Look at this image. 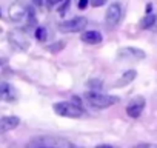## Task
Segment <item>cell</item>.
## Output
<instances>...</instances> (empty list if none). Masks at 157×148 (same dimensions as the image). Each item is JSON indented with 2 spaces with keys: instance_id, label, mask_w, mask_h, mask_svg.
Listing matches in <instances>:
<instances>
[{
  "instance_id": "6da1fadb",
  "label": "cell",
  "mask_w": 157,
  "mask_h": 148,
  "mask_svg": "<svg viewBox=\"0 0 157 148\" xmlns=\"http://www.w3.org/2000/svg\"><path fill=\"white\" fill-rule=\"evenodd\" d=\"M85 100L88 102L90 107L97 108V110H103V108H109V107L119 103L120 102V97L102 94L100 91H90L88 94H85Z\"/></svg>"
},
{
  "instance_id": "7a4b0ae2",
  "label": "cell",
  "mask_w": 157,
  "mask_h": 148,
  "mask_svg": "<svg viewBox=\"0 0 157 148\" xmlns=\"http://www.w3.org/2000/svg\"><path fill=\"white\" fill-rule=\"evenodd\" d=\"M54 111L59 116L63 117H69V119H77L83 116V108L82 105L75 103L74 100H68V102H57L54 103Z\"/></svg>"
},
{
  "instance_id": "3957f363",
  "label": "cell",
  "mask_w": 157,
  "mask_h": 148,
  "mask_svg": "<svg viewBox=\"0 0 157 148\" xmlns=\"http://www.w3.org/2000/svg\"><path fill=\"white\" fill-rule=\"evenodd\" d=\"M86 23H88L86 17L78 16V17H74V19H69V20L59 23V31L60 33H80V31H83Z\"/></svg>"
},
{
  "instance_id": "277c9868",
  "label": "cell",
  "mask_w": 157,
  "mask_h": 148,
  "mask_svg": "<svg viewBox=\"0 0 157 148\" xmlns=\"http://www.w3.org/2000/svg\"><path fill=\"white\" fill-rule=\"evenodd\" d=\"M122 19V6L120 3H111L108 6V11L105 14V20H106V25H109L111 28H114Z\"/></svg>"
},
{
  "instance_id": "5b68a950",
  "label": "cell",
  "mask_w": 157,
  "mask_h": 148,
  "mask_svg": "<svg viewBox=\"0 0 157 148\" xmlns=\"http://www.w3.org/2000/svg\"><path fill=\"white\" fill-rule=\"evenodd\" d=\"M145 105H146L145 97L137 96V97H134V99L128 103V107H126V114H128L129 117H132V119H137V117L142 114V111L145 110Z\"/></svg>"
},
{
  "instance_id": "8992f818",
  "label": "cell",
  "mask_w": 157,
  "mask_h": 148,
  "mask_svg": "<svg viewBox=\"0 0 157 148\" xmlns=\"http://www.w3.org/2000/svg\"><path fill=\"white\" fill-rule=\"evenodd\" d=\"M17 99V91L11 84L2 82L0 84V100L3 102H14Z\"/></svg>"
},
{
  "instance_id": "52a82bcc",
  "label": "cell",
  "mask_w": 157,
  "mask_h": 148,
  "mask_svg": "<svg viewBox=\"0 0 157 148\" xmlns=\"http://www.w3.org/2000/svg\"><path fill=\"white\" fill-rule=\"evenodd\" d=\"M145 53L139 48H122L119 53L120 59H126V60H142L145 59Z\"/></svg>"
},
{
  "instance_id": "ba28073f",
  "label": "cell",
  "mask_w": 157,
  "mask_h": 148,
  "mask_svg": "<svg viewBox=\"0 0 157 148\" xmlns=\"http://www.w3.org/2000/svg\"><path fill=\"white\" fill-rule=\"evenodd\" d=\"M20 123V119L17 116H5L0 119V134L3 133H8L14 128H17Z\"/></svg>"
},
{
  "instance_id": "9c48e42d",
  "label": "cell",
  "mask_w": 157,
  "mask_h": 148,
  "mask_svg": "<svg viewBox=\"0 0 157 148\" xmlns=\"http://www.w3.org/2000/svg\"><path fill=\"white\" fill-rule=\"evenodd\" d=\"M80 39H82V42H85V43H88V45H99V43L103 40L102 33H99V31H96V29L82 33V37H80Z\"/></svg>"
},
{
  "instance_id": "30bf717a",
  "label": "cell",
  "mask_w": 157,
  "mask_h": 148,
  "mask_svg": "<svg viewBox=\"0 0 157 148\" xmlns=\"http://www.w3.org/2000/svg\"><path fill=\"white\" fill-rule=\"evenodd\" d=\"M136 77H137V71H136V69H128L126 72H123V74H122V77L116 82V87H119V88L126 87V85H129Z\"/></svg>"
},
{
  "instance_id": "8fae6325",
  "label": "cell",
  "mask_w": 157,
  "mask_h": 148,
  "mask_svg": "<svg viewBox=\"0 0 157 148\" xmlns=\"http://www.w3.org/2000/svg\"><path fill=\"white\" fill-rule=\"evenodd\" d=\"M10 16H11L13 20L20 22L25 16H28V10H25L22 5H13L11 10H10Z\"/></svg>"
},
{
  "instance_id": "7c38bea8",
  "label": "cell",
  "mask_w": 157,
  "mask_h": 148,
  "mask_svg": "<svg viewBox=\"0 0 157 148\" xmlns=\"http://www.w3.org/2000/svg\"><path fill=\"white\" fill-rule=\"evenodd\" d=\"M155 19H157V16L155 14H146L143 19H142V22H140V28L142 29H151V28H154V25H155Z\"/></svg>"
},
{
  "instance_id": "4fadbf2b",
  "label": "cell",
  "mask_w": 157,
  "mask_h": 148,
  "mask_svg": "<svg viewBox=\"0 0 157 148\" xmlns=\"http://www.w3.org/2000/svg\"><path fill=\"white\" fill-rule=\"evenodd\" d=\"M46 37H48V31H46V28L39 26V28L36 29V39H37V40H40V42H45V40H46Z\"/></svg>"
},
{
  "instance_id": "5bb4252c",
  "label": "cell",
  "mask_w": 157,
  "mask_h": 148,
  "mask_svg": "<svg viewBox=\"0 0 157 148\" xmlns=\"http://www.w3.org/2000/svg\"><path fill=\"white\" fill-rule=\"evenodd\" d=\"M65 45H66V43H65L63 40H60V42H54L52 45L48 46V49H49L51 53H60V51L65 48Z\"/></svg>"
},
{
  "instance_id": "9a60e30c",
  "label": "cell",
  "mask_w": 157,
  "mask_h": 148,
  "mask_svg": "<svg viewBox=\"0 0 157 148\" xmlns=\"http://www.w3.org/2000/svg\"><path fill=\"white\" fill-rule=\"evenodd\" d=\"M88 87L93 90V91H99L100 88H102V80H99V79H93V80H90L88 82Z\"/></svg>"
},
{
  "instance_id": "2e32d148",
  "label": "cell",
  "mask_w": 157,
  "mask_h": 148,
  "mask_svg": "<svg viewBox=\"0 0 157 148\" xmlns=\"http://www.w3.org/2000/svg\"><path fill=\"white\" fill-rule=\"evenodd\" d=\"M106 2H108V0H90V3H91L94 8H100V6H103Z\"/></svg>"
},
{
  "instance_id": "e0dca14e",
  "label": "cell",
  "mask_w": 157,
  "mask_h": 148,
  "mask_svg": "<svg viewBox=\"0 0 157 148\" xmlns=\"http://www.w3.org/2000/svg\"><path fill=\"white\" fill-rule=\"evenodd\" d=\"M88 3H90V0H78V10H85L86 6H88Z\"/></svg>"
},
{
  "instance_id": "ac0fdd59",
  "label": "cell",
  "mask_w": 157,
  "mask_h": 148,
  "mask_svg": "<svg viewBox=\"0 0 157 148\" xmlns=\"http://www.w3.org/2000/svg\"><path fill=\"white\" fill-rule=\"evenodd\" d=\"M136 148H157L155 143H142V145H137Z\"/></svg>"
},
{
  "instance_id": "d6986e66",
  "label": "cell",
  "mask_w": 157,
  "mask_h": 148,
  "mask_svg": "<svg viewBox=\"0 0 157 148\" xmlns=\"http://www.w3.org/2000/svg\"><path fill=\"white\" fill-rule=\"evenodd\" d=\"M62 0H46V5L48 6H56V5H60Z\"/></svg>"
},
{
  "instance_id": "ffe728a7",
  "label": "cell",
  "mask_w": 157,
  "mask_h": 148,
  "mask_svg": "<svg viewBox=\"0 0 157 148\" xmlns=\"http://www.w3.org/2000/svg\"><path fill=\"white\" fill-rule=\"evenodd\" d=\"M96 148H116L114 145H108V143H102V145H97Z\"/></svg>"
},
{
  "instance_id": "44dd1931",
  "label": "cell",
  "mask_w": 157,
  "mask_h": 148,
  "mask_svg": "<svg viewBox=\"0 0 157 148\" xmlns=\"http://www.w3.org/2000/svg\"><path fill=\"white\" fill-rule=\"evenodd\" d=\"M33 2H34V3L37 5V6H42V3H43V2H42V0H33Z\"/></svg>"
},
{
  "instance_id": "7402d4cb",
  "label": "cell",
  "mask_w": 157,
  "mask_h": 148,
  "mask_svg": "<svg viewBox=\"0 0 157 148\" xmlns=\"http://www.w3.org/2000/svg\"><path fill=\"white\" fill-rule=\"evenodd\" d=\"M39 148H57V146H39Z\"/></svg>"
},
{
  "instance_id": "603a6c76",
  "label": "cell",
  "mask_w": 157,
  "mask_h": 148,
  "mask_svg": "<svg viewBox=\"0 0 157 148\" xmlns=\"http://www.w3.org/2000/svg\"><path fill=\"white\" fill-rule=\"evenodd\" d=\"M154 28H155V29H157V19H155V25H154Z\"/></svg>"
},
{
  "instance_id": "cb8c5ba5",
  "label": "cell",
  "mask_w": 157,
  "mask_h": 148,
  "mask_svg": "<svg viewBox=\"0 0 157 148\" xmlns=\"http://www.w3.org/2000/svg\"><path fill=\"white\" fill-rule=\"evenodd\" d=\"M69 148H78V146H69Z\"/></svg>"
}]
</instances>
